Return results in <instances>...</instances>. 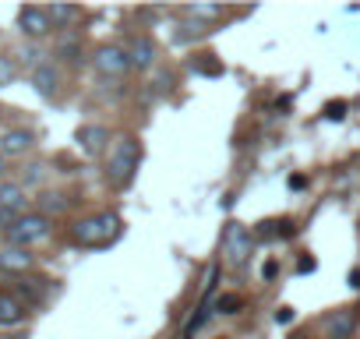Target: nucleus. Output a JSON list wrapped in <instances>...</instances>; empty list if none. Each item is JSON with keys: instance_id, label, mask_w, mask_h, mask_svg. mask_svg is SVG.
I'll return each mask as SVG.
<instances>
[{"instance_id": "393cba45", "label": "nucleus", "mask_w": 360, "mask_h": 339, "mask_svg": "<svg viewBox=\"0 0 360 339\" xmlns=\"http://www.w3.org/2000/svg\"><path fill=\"white\" fill-rule=\"evenodd\" d=\"M349 283H353V286L360 290V272H349Z\"/></svg>"}, {"instance_id": "f257e3e1", "label": "nucleus", "mask_w": 360, "mask_h": 339, "mask_svg": "<svg viewBox=\"0 0 360 339\" xmlns=\"http://www.w3.org/2000/svg\"><path fill=\"white\" fill-rule=\"evenodd\" d=\"M120 226L124 223L117 212H96V216H85L71 226V241L82 248H110L120 237Z\"/></svg>"}, {"instance_id": "412c9836", "label": "nucleus", "mask_w": 360, "mask_h": 339, "mask_svg": "<svg viewBox=\"0 0 360 339\" xmlns=\"http://www.w3.org/2000/svg\"><path fill=\"white\" fill-rule=\"evenodd\" d=\"M18 290H22L25 297L39 300V297H43V279H22V283H18Z\"/></svg>"}, {"instance_id": "5701e85b", "label": "nucleus", "mask_w": 360, "mask_h": 339, "mask_svg": "<svg viewBox=\"0 0 360 339\" xmlns=\"http://www.w3.org/2000/svg\"><path fill=\"white\" fill-rule=\"evenodd\" d=\"M325 117H328V120H342V117H346V103H328V106H325Z\"/></svg>"}, {"instance_id": "ddd939ff", "label": "nucleus", "mask_w": 360, "mask_h": 339, "mask_svg": "<svg viewBox=\"0 0 360 339\" xmlns=\"http://www.w3.org/2000/svg\"><path fill=\"white\" fill-rule=\"evenodd\" d=\"M0 269H8V272H29L32 269V255L25 248H4V251H0Z\"/></svg>"}, {"instance_id": "39448f33", "label": "nucleus", "mask_w": 360, "mask_h": 339, "mask_svg": "<svg viewBox=\"0 0 360 339\" xmlns=\"http://www.w3.org/2000/svg\"><path fill=\"white\" fill-rule=\"evenodd\" d=\"M92 64H96L99 75H106V78H120V75L131 68V57H127V50H120V46H99L96 57H92Z\"/></svg>"}, {"instance_id": "f8f14e48", "label": "nucleus", "mask_w": 360, "mask_h": 339, "mask_svg": "<svg viewBox=\"0 0 360 339\" xmlns=\"http://www.w3.org/2000/svg\"><path fill=\"white\" fill-rule=\"evenodd\" d=\"M22 209H25V191H22V184H0V212L22 216Z\"/></svg>"}, {"instance_id": "dca6fc26", "label": "nucleus", "mask_w": 360, "mask_h": 339, "mask_svg": "<svg viewBox=\"0 0 360 339\" xmlns=\"http://www.w3.org/2000/svg\"><path fill=\"white\" fill-rule=\"evenodd\" d=\"M293 234V226L283 219V223H262V230H258V237H290Z\"/></svg>"}, {"instance_id": "0eeeda50", "label": "nucleus", "mask_w": 360, "mask_h": 339, "mask_svg": "<svg viewBox=\"0 0 360 339\" xmlns=\"http://www.w3.org/2000/svg\"><path fill=\"white\" fill-rule=\"evenodd\" d=\"M32 85H36V92H39L43 99H53L57 89H60L57 68H53V64H36V68H32Z\"/></svg>"}, {"instance_id": "f3484780", "label": "nucleus", "mask_w": 360, "mask_h": 339, "mask_svg": "<svg viewBox=\"0 0 360 339\" xmlns=\"http://www.w3.org/2000/svg\"><path fill=\"white\" fill-rule=\"evenodd\" d=\"M244 307V300L237 297V293H223L219 300H216V311H223V314H237Z\"/></svg>"}, {"instance_id": "a878e982", "label": "nucleus", "mask_w": 360, "mask_h": 339, "mask_svg": "<svg viewBox=\"0 0 360 339\" xmlns=\"http://www.w3.org/2000/svg\"><path fill=\"white\" fill-rule=\"evenodd\" d=\"M4 170H8V162H4V152H0V174H4Z\"/></svg>"}, {"instance_id": "2eb2a0df", "label": "nucleus", "mask_w": 360, "mask_h": 339, "mask_svg": "<svg viewBox=\"0 0 360 339\" xmlns=\"http://www.w3.org/2000/svg\"><path fill=\"white\" fill-rule=\"evenodd\" d=\"M46 11H50V18H53V29L64 25V22H71V18L78 15V8H68V4H53V8H46Z\"/></svg>"}, {"instance_id": "7ed1b4c3", "label": "nucleus", "mask_w": 360, "mask_h": 339, "mask_svg": "<svg viewBox=\"0 0 360 339\" xmlns=\"http://www.w3.org/2000/svg\"><path fill=\"white\" fill-rule=\"evenodd\" d=\"M46 237H50V216H43V212H25L15 226H8L11 248H29V244H39Z\"/></svg>"}, {"instance_id": "20e7f679", "label": "nucleus", "mask_w": 360, "mask_h": 339, "mask_svg": "<svg viewBox=\"0 0 360 339\" xmlns=\"http://www.w3.org/2000/svg\"><path fill=\"white\" fill-rule=\"evenodd\" d=\"M251 251H255L251 230L240 226V223H230L226 234H223V262H226L230 269H240V265L251 258Z\"/></svg>"}, {"instance_id": "9b49d317", "label": "nucleus", "mask_w": 360, "mask_h": 339, "mask_svg": "<svg viewBox=\"0 0 360 339\" xmlns=\"http://www.w3.org/2000/svg\"><path fill=\"white\" fill-rule=\"evenodd\" d=\"M78 141H82V148H85L89 155H99V152L106 148V141H110V131H106V127L89 124V127H82V131H78Z\"/></svg>"}, {"instance_id": "f03ea898", "label": "nucleus", "mask_w": 360, "mask_h": 339, "mask_svg": "<svg viewBox=\"0 0 360 339\" xmlns=\"http://www.w3.org/2000/svg\"><path fill=\"white\" fill-rule=\"evenodd\" d=\"M138 162H141V148L134 138H120L113 148H110V159H106V181L113 188H124L134 181L138 174Z\"/></svg>"}, {"instance_id": "4468645a", "label": "nucleus", "mask_w": 360, "mask_h": 339, "mask_svg": "<svg viewBox=\"0 0 360 339\" xmlns=\"http://www.w3.org/2000/svg\"><path fill=\"white\" fill-rule=\"evenodd\" d=\"M25 318V304L11 293H0V325H18Z\"/></svg>"}, {"instance_id": "9d476101", "label": "nucleus", "mask_w": 360, "mask_h": 339, "mask_svg": "<svg viewBox=\"0 0 360 339\" xmlns=\"http://www.w3.org/2000/svg\"><path fill=\"white\" fill-rule=\"evenodd\" d=\"M127 57H131L134 68H152V64H155V43H152L148 36H134Z\"/></svg>"}, {"instance_id": "423d86ee", "label": "nucleus", "mask_w": 360, "mask_h": 339, "mask_svg": "<svg viewBox=\"0 0 360 339\" xmlns=\"http://www.w3.org/2000/svg\"><path fill=\"white\" fill-rule=\"evenodd\" d=\"M18 29L29 36V39H43L50 29H53V18L46 8H22L18 11Z\"/></svg>"}, {"instance_id": "1a4fd4ad", "label": "nucleus", "mask_w": 360, "mask_h": 339, "mask_svg": "<svg viewBox=\"0 0 360 339\" xmlns=\"http://www.w3.org/2000/svg\"><path fill=\"white\" fill-rule=\"evenodd\" d=\"M325 328H328V339H349L353 328H356V311H349V307L335 311V314L325 321Z\"/></svg>"}, {"instance_id": "a211bd4d", "label": "nucleus", "mask_w": 360, "mask_h": 339, "mask_svg": "<svg viewBox=\"0 0 360 339\" xmlns=\"http://www.w3.org/2000/svg\"><path fill=\"white\" fill-rule=\"evenodd\" d=\"M15 75H18L15 60H11V57H4V53H0V89H8V85L15 82Z\"/></svg>"}, {"instance_id": "4be33fe9", "label": "nucleus", "mask_w": 360, "mask_h": 339, "mask_svg": "<svg viewBox=\"0 0 360 339\" xmlns=\"http://www.w3.org/2000/svg\"><path fill=\"white\" fill-rule=\"evenodd\" d=\"M57 53H60V57H64V60H71V64H75V60H78V43H75V39H71V43H68V39H64V43H60V50H57Z\"/></svg>"}, {"instance_id": "b1692460", "label": "nucleus", "mask_w": 360, "mask_h": 339, "mask_svg": "<svg viewBox=\"0 0 360 339\" xmlns=\"http://www.w3.org/2000/svg\"><path fill=\"white\" fill-rule=\"evenodd\" d=\"M290 318H293V311H290V307H279V311H276V321H279V325H286Z\"/></svg>"}, {"instance_id": "6e6552de", "label": "nucleus", "mask_w": 360, "mask_h": 339, "mask_svg": "<svg viewBox=\"0 0 360 339\" xmlns=\"http://www.w3.org/2000/svg\"><path fill=\"white\" fill-rule=\"evenodd\" d=\"M32 145H36V134H32V131H25V127L8 131L4 138H0V152H4V155H25Z\"/></svg>"}, {"instance_id": "aec40b11", "label": "nucleus", "mask_w": 360, "mask_h": 339, "mask_svg": "<svg viewBox=\"0 0 360 339\" xmlns=\"http://www.w3.org/2000/svg\"><path fill=\"white\" fill-rule=\"evenodd\" d=\"M68 209V198L64 195H43V216L46 212H64Z\"/></svg>"}, {"instance_id": "6ab92c4d", "label": "nucleus", "mask_w": 360, "mask_h": 339, "mask_svg": "<svg viewBox=\"0 0 360 339\" xmlns=\"http://www.w3.org/2000/svg\"><path fill=\"white\" fill-rule=\"evenodd\" d=\"M188 15H191V18H219L223 8H219V4H191Z\"/></svg>"}]
</instances>
